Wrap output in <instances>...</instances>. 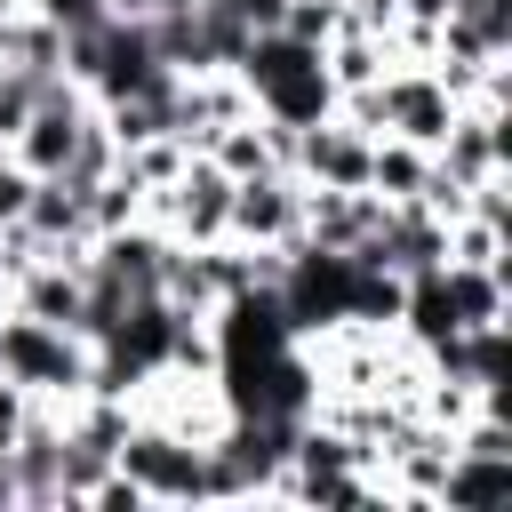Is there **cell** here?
<instances>
[{"mask_svg":"<svg viewBox=\"0 0 512 512\" xmlns=\"http://www.w3.org/2000/svg\"><path fill=\"white\" fill-rule=\"evenodd\" d=\"M208 160L240 184V176H264V168H280V152H272V120L264 112H240L232 128H216L208 136Z\"/></svg>","mask_w":512,"mask_h":512,"instance_id":"cell-11","label":"cell"},{"mask_svg":"<svg viewBox=\"0 0 512 512\" xmlns=\"http://www.w3.org/2000/svg\"><path fill=\"white\" fill-rule=\"evenodd\" d=\"M224 240H240V248H304V176H288V168L240 176Z\"/></svg>","mask_w":512,"mask_h":512,"instance_id":"cell-4","label":"cell"},{"mask_svg":"<svg viewBox=\"0 0 512 512\" xmlns=\"http://www.w3.org/2000/svg\"><path fill=\"white\" fill-rule=\"evenodd\" d=\"M504 496H512V456H464V448H448V464H440V504L448 512L504 504Z\"/></svg>","mask_w":512,"mask_h":512,"instance_id":"cell-10","label":"cell"},{"mask_svg":"<svg viewBox=\"0 0 512 512\" xmlns=\"http://www.w3.org/2000/svg\"><path fill=\"white\" fill-rule=\"evenodd\" d=\"M368 152H376V136L328 112V120L296 128V160H288V176H304V184H344V192H360V184H368Z\"/></svg>","mask_w":512,"mask_h":512,"instance_id":"cell-6","label":"cell"},{"mask_svg":"<svg viewBox=\"0 0 512 512\" xmlns=\"http://www.w3.org/2000/svg\"><path fill=\"white\" fill-rule=\"evenodd\" d=\"M336 24H344V0H288V16H280V32L304 40V48H328Z\"/></svg>","mask_w":512,"mask_h":512,"instance_id":"cell-15","label":"cell"},{"mask_svg":"<svg viewBox=\"0 0 512 512\" xmlns=\"http://www.w3.org/2000/svg\"><path fill=\"white\" fill-rule=\"evenodd\" d=\"M384 40L376 32H360V24H336V40L320 48V72H328V88L344 96V88H368V80H384Z\"/></svg>","mask_w":512,"mask_h":512,"instance_id":"cell-12","label":"cell"},{"mask_svg":"<svg viewBox=\"0 0 512 512\" xmlns=\"http://www.w3.org/2000/svg\"><path fill=\"white\" fill-rule=\"evenodd\" d=\"M456 328H496L512 320V264H440Z\"/></svg>","mask_w":512,"mask_h":512,"instance_id":"cell-9","label":"cell"},{"mask_svg":"<svg viewBox=\"0 0 512 512\" xmlns=\"http://www.w3.org/2000/svg\"><path fill=\"white\" fill-rule=\"evenodd\" d=\"M376 216H384V200L360 184V192H344V184H304V240L312 248H360L368 232H376Z\"/></svg>","mask_w":512,"mask_h":512,"instance_id":"cell-7","label":"cell"},{"mask_svg":"<svg viewBox=\"0 0 512 512\" xmlns=\"http://www.w3.org/2000/svg\"><path fill=\"white\" fill-rule=\"evenodd\" d=\"M32 16H48L56 32H88V24H104L112 8H104V0H32Z\"/></svg>","mask_w":512,"mask_h":512,"instance_id":"cell-17","label":"cell"},{"mask_svg":"<svg viewBox=\"0 0 512 512\" xmlns=\"http://www.w3.org/2000/svg\"><path fill=\"white\" fill-rule=\"evenodd\" d=\"M112 464L144 488V504H208V448L168 432V424H152V416H128Z\"/></svg>","mask_w":512,"mask_h":512,"instance_id":"cell-3","label":"cell"},{"mask_svg":"<svg viewBox=\"0 0 512 512\" xmlns=\"http://www.w3.org/2000/svg\"><path fill=\"white\" fill-rule=\"evenodd\" d=\"M448 264H512V256H504V224L456 216V224H448Z\"/></svg>","mask_w":512,"mask_h":512,"instance_id":"cell-14","label":"cell"},{"mask_svg":"<svg viewBox=\"0 0 512 512\" xmlns=\"http://www.w3.org/2000/svg\"><path fill=\"white\" fill-rule=\"evenodd\" d=\"M160 8H208V0H160Z\"/></svg>","mask_w":512,"mask_h":512,"instance_id":"cell-21","label":"cell"},{"mask_svg":"<svg viewBox=\"0 0 512 512\" xmlns=\"http://www.w3.org/2000/svg\"><path fill=\"white\" fill-rule=\"evenodd\" d=\"M24 200H32V168H24V160H16L8 144H0V232H8L16 216H24Z\"/></svg>","mask_w":512,"mask_h":512,"instance_id":"cell-16","label":"cell"},{"mask_svg":"<svg viewBox=\"0 0 512 512\" xmlns=\"http://www.w3.org/2000/svg\"><path fill=\"white\" fill-rule=\"evenodd\" d=\"M24 8H32V0H0V24H16V16H24Z\"/></svg>","mask_w":512,"mask_h":512,"instance_id":"cell-20","label":"cell"},{"mask_svg":"<svg viewBox=\"0 0 512 512\" xmlns=\"http://www.w3.org/2000/svg\"><path fill=\"white\" fill-rule=\"evenodd\" d=\"M104 8H112V16H152L160 0H104Z\"/></svg>","mask_w":512,"mask_h":512,"instance_id":"cell-19","label":"cell"},{"mask_svg":"<svg viewBox=\"0 0 512 512\" xmlns=\"http://www.w3.org/2000/svg\"><path fill=\"white\" fill-rule=\"evenodd\" d=\"M232 72L248 80V104H256L264 120L312 128V120L336 112V88H328V72H320V48H304V40H288V32H256Z\"/></svg>","mask_w":512,"mask_h":512,"instance_id":"cell-1","label":"cell"},{"mask_svg":"<svg viewBox=\"0 0 512 512\" xmlns=\"http://www.w3.org/2000/svg\"><path fill=\"white\" fill-rule=\"evenodd\" d=\"M24 408H32V392H24L16 376H0V456L16 448V432H24Z\"/></svg>","mask_w":512,"mask_h":512,"instance_id":"cell-18","label":"cell"},{"mask_svg":"<svg viewBox=\"0 0 512 512\" xmlns=\"http://www.w3.org/2000/svg\"><path fill=\"white\" fill-rule=\"evenodd\" d=\"M0 376H16L32 400H64L72 408L80 392H96V344L0 304Z\"/></svg>","mask_w":512,"mask_h":512,"instance_id":"cell-2","label":"cell"},{"mask_svg":"<svg viewBox=\"0 0 512 512\" xmlns=\"http://www.w3.org/2000/svg\"><path fill=\"white\" fill-rule=\"evenodd\" d=\"M8 312H32V320H48V328H72V336H80V264H64V256L24 264V272L8 280Z\"/></svg>","mask_w":512,"mask_h":512,"instance_id":"cell-8","label":"cell"},{"mask_svg":"<svg viewBox=\"0 0 512 512\" xmlns=\"http://www.w3.org/2000/svg\"><path fill=\"white\" fill-rule=\"evenodd\" d=\"M424 176H432V152H424V144L376 136V152H368V192H376V200H416Z\"/></svg>","mask_w":512,"mask_h":512,"instance_id":"cell-13","label":"cell"},{"mask_svg":"<svg viewBox=\"0 0 512 512\" xmlns=\"http://www.w3.org/2000/svg\"><path fill=\"white\" fill-rule=\"evenodd\" d=\"M376 96H384V136H408V144H424V152H432V144L448 136V120H456V96L440 88L432 64H384Z\"/></svg>","mask_w":512,"mask_h":512,"instance_id":"cell-5","label":"cell"}]
</instances>
